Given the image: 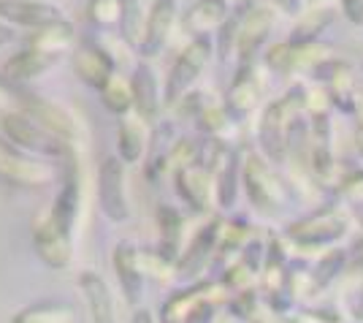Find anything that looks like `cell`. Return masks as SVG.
<instances>
[{"instance_id": "6da1fadb", "label": "cell", "mask_w": 363, "mask_h": 323, "mask_svg": "<svg viewBox=\"0 0 363 323\" xmlns=\"http://www.w3.org/2000/svg\"><path fill=\"white\" fill-rule=\"evenodd\" d=\"M242 187L250 207L266 217L285 212L290 201L296 199L290 182L274 169V163L263 153H247L242 158Z\"/></svg>"}, {"instance_id": "7a4b0ae2", "label": "cell", "mask_w": 363, "mask_h": 323, "mask_svg": "<svg viewBox=\"0 0 363 323\" xmlns=\"http://www.w3.org/2000/svg\"><path fill=\"white\" fill-rule=\"evenodd\" d=\"M303 114V84L290 87L285 95L274 98L263 109L260 123H257V144L260 153L272 163H285L288 158V136L293 123Z\"/></svg>"}, {"instance_id": "3957f363", "label": "cell", "mask_w": 363, "mask_h": 323, "mask_svg": "<svg viewBox=\"0 0 363 323\" xmlns=\"http://www.w3.org/2000/svg\"><path fill=\"white\" fill-rule=\"evenodd\" d=\"M350 231V212L339 204H323L309 215L288 223L285 239L298 250H328L336 247Z\"/></svg>"}, {"instance_id": "277c9868", "label": "cell", "mask_w": 363, "mask_h": 323, "mask_svg": "<svg viewBox=\"0 0 363 323\" xmlns=\"http://www.w3.org/2000/svg\"><path fill=\"white\" fill-rule=\"evenodd\" d=\"M336 58L325 41H279L266 46L263 65L279 77H312L325 60Z\"/></svg>"}, {"instance_id": "5b68a950", "label": "cell", "mask_w": 363, "mask_h": 323, "mask_svg": "<svg viewBox=\"0 0 363 323\" xmlns=\"http://www.w3.org/2000/svg\"><path fill=\"white\" fill-rule=\"evenodd\" d=\"M212 55H214V44L209 41V35L190 38V44L179 52V58L174 60V65H171V71H168L166 77V90H163L166 106H177L182 98L193 90V84L206 71Z\"/></svg>"}, {"instance_id": "8992f818", "label": "cell", "mask_w": 363, "mask_h": 323, "mask_svg": "<svg viewBox=\"0 0 363 323\" xmlns=\"http://www.w3.org/2000/svg\"><path fill=\"white\" fill-rule=\"evenodd\" d=\"M0 131L6 141L16 144L19 150L25 153H38V155H49V158H62L74 144L62 141L60 136H55L52 131H46L38 120H33L30 114L25 111H9L0 117Z\"/></svg>"}, {"instance_id": "52a82bcc", "label": "cell", "mask_w": 363, "mask_h": 323, "mask_svg": "<svg viewBox=\"0 0 363 323\" xmlns=\"http://www.w3.org/2000/svg\"><path fill=\"white\" fill-rule=\"evenodd\" d=\"M52 180H55V169L49 163L19 150L11 141L0 138V182L33 190V187L52 185Z\"/></svg>"}, {"instance_id": "ba28073f", "label": "cell", "mask_w": 363, "mask_h": 323, "mask_svg": "<svg viewBox=\"0 0 363 323\" xmlns=\"http://www.w3.org/2000/svg\"><path fill=\"white\" fill-rule=\"evenodd\" d=\"M33 247L46 266L68 269L74 261V231L65 229L49 209L33 223Z\"/></svg>"}, {"instance_id": "9c48e42d", "label": "cell", "mask_w": 363, "mask_h": 323, "mask_svg": "<svg viewBox=\"0 0 363 323\" xmlns=\"http://www.w3.org/2000/svg\"><path fill=\"white\" fill-rule=\"evenodd\" d=\"M274 9L260 6L255 0H242V25L236 38V60L257 62V55L266 49L274 31Z\"/></svg>"}, {"instance_id": "30bf717a", "label": "cell", "mask_w": 363, "mask_h": 323, "mask_svg": "<svg viewBox=\"0 0 363 323\" xmlns=\"http://www.w3.org/2000/svg\"><path fill=\"white\" fill-rule=\"evenodd\" d=\"M98 204L111 223H125L130 217L128 185H125V160L120 155L104 158L98 169Z\"/></svg>"}, {"instance_id": "8fae6325", "label": "cell", "mask_w": 363, "mask_h": 323, "mask_svg": "<svg viewBox=\"0 0 363 323\" xmlns=\"http://www.w3.org/2000/svg\"><path fill=\"white\" fill-rule=\"evenodd\" d=\"M263 95H266V79H263V71L257 68V62H239L225 92L228 114L236 123H242L260 106Z\"/></svg>"}, {"instance_id": "7c38bea8", "label": "cell", "mask_w": 363, "mask_h": 323, "mask_svg": "<svg viewBox=\"0 0 363 323\" xmlns=\"http://www.w3.org/2000/svg\"><path fill=\"white\" fill-rule=\"evenodd\" d=\"M312 82L323 84L331 92L333 109H339L342 114H352L355 111V95H358V84H355V71L347 60L342 58H331L320 65L312 74Z\"/></svg>"}, {"instance_id": "4fadbf2b", "label": "cell", "mask_w": 363, "mask_h": 323, "mask_svg": "<svg viewBox=\"0 0 363 323\" xmlns=\"http://www.w3.org/2000/svg\"><path fill=\"white\" fill-rule=\"evenodd\" d=\"M174 185H177L179 199L193 212H209L212 204H217L214 174L203 163H193V166H184V169L174 171Z\"/></svg>"}, {"instance_id": "5bb4252c", "label": "cell", "mask_w": 363, "mask_h": 323, "mask_svg": "<svg viewBox=\"0 0 363 323\" xmlns=\"http://www.w3.org/2000/svg\"><path fill=\"white\" fill-rule=\"evenodd\" d=\"M177 19H179V6H177V0H155V3H152V9L147 11L144 38H141V46H138V52H141L147 60H150V58H157V55L166 49Z\"/></svg>"}, {"instance_id": "9a60e30c", "label": "cell", "mask_w": 363, "mask_h": 323, "mask_svg": "<svg viewBox=\"0 0 363 323\" xmlns=\"http://www.w3.org/2000/svg\"><path fill=\"white\" fill-rule=\"evenodd\" d=\"M111 266H114L125 302L130 307H138V302L144 296V280H147L144 269H141V250L130 242H117L114 253H111Z\"/></svg>"}, {"instance_id": "2e32d148", "label": "cell", "mask_w": 363, "mask_h": 323, "mask_svg": "<svg viewBox=\"0 0 363 323\" xmlns=\"http://www.w3.org/2000/svg\"><path fill=\"white\" fill-rule=\"evenodd\" d=\"M220 229H223V220H212V223H206V226L193 236V242L182 250L179 261H177L179 277L196 280V277L201 275V272H203L214 258H217Z\"/></svg>"}, {"instance_id": "e0dca14e", "label": "cell", "mask_w": 363, "mask_h": 323, "mask_svg": "<svg viewBox=\"0 0 363 323\" xmlns=\"http://www.w3.org/2000/svg\"><path fill=\"white\" fill-rule=\"evenodd\" d=\"M60 160H62V187L60 193H57L55 207H52V215L57 217L68 231H74L76 215H79V207H82V169H79V158H76L74 147L62 155Z\"/></svg>"}, {"instance_id": "ac0fdd59", "label": "cell", "mask_w": 363, "mask_h": 323, "mask_svg": "<svg viewBox=\"0 0 363 323\" xmlns=\"http://www.w3.org/2000/svg\"><path fill=\"white\" fill-rule=\"evenodd\" d=\"M19 111L30 114L33 120H38L46 131H52V133L60 136L62 141H68V144L76 141L74 114H71L68 109H62L60 104L44 101V98H38V95H25V92H19Z\"/></svg>"}, {"instance_id": "d6986e66", "label": "cell", "mask_w": 363, "mask_h": 323, "mask_svg": "<svg viewBox=\"0 0 363 323\" xmlns=\"http://www.w3.org/2000/svg\"><path fill=\"white\" fill-rule=\"evenodd\" d=\"M0 19L16 28L38 31L52 22H60L65 16L55 3H44V0H0Z\"/></svg>"}, {"instance_id": "ffe728a7", "label": "cell", "mask_w": 363, "mask_h": 323, "mask_svg": "<svg viewBox=\"0 0 363 323\" xmlns=\"http://www.w3.org/2000/svg\"><path fill=\"white\" fill-rule=\"evenodd\" d=\"M74 68L84 84L101 90L108 79L117 74V60L108 55L104 46L92 44V41H84V44L76 46Z\"/></svg>"}, {"instance_id": "44dd1931", "label": "cell", "mask_w": 363, "mask_h": 323, "mask_svg": "<svg viewBox=\"0 0 363 323\" xmlns=\"http://www.w3.org/2000/svg\"><path fill=\"white\" fill-rule=\"evenodd\" d=\"M230 11H233V6H230L228 0H196V3L182 14L179 25L190 38L209 35V33H217L225 25V19L230 16Z\"/></svg>"}, {"instance_id": "7402d4cb", "label": "cell", "mask_w": 363, "mask_h": 323, "mask_svg": "<svg viewBox=\"0 0 363 323\" xmlns=\"http://www.w3.org/2000/svg\"><path fill=\"white\" fill-rule=\"evenodd\" d=\"M130 87H133V111L144 123H155L160 117L163 109V95H160V84L155 77V68L150 62H138L133 77H130Z\"/></svg>"}, {"instance_id": "603a6c76", "label": "cell", "mask_w": 363, "mask_h": 323, "mask_svg": "<svg viewBox=\"0 0 363 323\" xmlns=\"http://www.w3.org/2000/svg\"><path fill=\"white\" fill-rule=\"evenodd\" d=\"M79 291L87 302L92 323H117V312H114V299H111V288L101 275L95 272H84L79 277Z\"/></svg>"}, {"instance_id": "cb8c5ba5", "label": "cell", "mask_w": 363, "mask_h": 323, "mask_svg": "<svg viewBox=\"0 0 363 323\" xmlns=\"http://www.w3.org/2000/svg\"><path fill=\"white\" fill-rule=\"evenodd\" d=\"M57 62H60L57 55H49V52H41V49L25 46L22 52H16L14 58L3 65V77L9 79V82H28V79H38L41 74H46Z\"/></svg>"}, {"instance_id": "d4e9b609", "label": "cell", "mask_w": 363, "mask_h": 323, "mask_svg": "<svg viewBox=\"0 0 363 323\" xmlns=\"http://www.w3.org/2000/svg\"><path fill=\"white\" fill-rule=\"evenodd\" d=\"M138 114H125L120 120V128H117V153L125 163H138L144 155H147V147H150V131Z\"/></svg>"}, {"instance_id": "484cf974", "label": "cell", "mask_w": 363, "mask_h": 323, "mask_svg": "<svg viewBox=\"0 0 363 323\" xmlns=\"http://www.w3.org/2000/svg\"><path fill=\"white\" fill-rule=\"evenodd\" d=\"M242 190V158L236 150H230L225 163L214 171V196L220 209H233Z\"/></svg>"}, {"instance_id": "4316f807", "label": "cell", "mask_w": 363, "mask_h": 323, "mask_svg": "<svg viewBox=\"0 0 363 323\" xmlns=\"http://www.w3.org/2000/svg\"><path fill=\"white\" fill-rule=\"evenodd\" d=\"M157 234H160V247L168 258L179 261L182 256V234H184V217L177 207L171 204H160L157 207Z\"/></svg>"}, {"instance_id": "83f0119b", "label": "cell", "mask_w": 363, "mask_h": 323, "mask_svg": "<svg viewBox=\"0 0 363 323\" xmlns=\"http://www.w3.org/2000/svg\"><path fill=\"white\" fill-rule=\"evenodd\" d=\"M336 22V11L331 6H312L296 16V25L290 31V41H323V33Z\"/></svg>"}, {"instance_id": "f1b7e54d", "label": "cell", "mask_w": 363, "mask_h": 323, "mask_svg": "<svg viewBox=\"0 0 363 323\" xmlns=\"http://www.w3.org/2000/svg\"><path fill=\"white\" fill-rule=\"evenodd\" d=\"M350 269V250L345 247H328L325 253H320L318 261L312 263V280H315V288L325 291L331 288L339 277Z\"/></svg>"}, {"instance_id": "f546056e", "label": "cell", "mask_w": 363, "mask_h": 323, "mask_svg": "<svg viewBox=\"0 0 363 323\" xmlns=\"http://www.w3.org/2000/svg\"><path fill=\"white\" fill-rule=\"evenodd\" d=\"M28 46L62 58V55L74 46V25L60 19V22H52V25H46V28H38V31H33V35L28 38Z\"/></svg>"}, {"instance_id": "4dcf8cb0", "label": "cell", "mask_w": 363, "mask_h": 323, "mask_svg": "<svg viewBox=\"0 0 363 323\" xmlns=\"http://www.w3.org/2000/svg\"><path fill=\"white\" fill-rule=\"evenodd\" d=\"M11 323H76V310L68 302H35L22 307Z\"/></svg>"}, {"instance_id": "1f68e13d", "label": "cell", "mask_w": 363, "mask_h": 323, "mask_svg": "<svg viewBox=\"0 0 363 323\" xmlns=\"http://www.w3.org/2000/svg\"><path fill=\"white\" fill-rule=\"evenodd\" d=\"M252 239V226L244 217H233V220H223L220 229V247H217V258L223 261L228 256H239L244 245Z\"/></svg>"}, {"instance_id": "d6a6232c", "label": "cell", "mask_w": 363, "mask_h": 323, "mask_svg": "<svg viewBox=\"0 0 363 323\" xmlns=\"http://www.w3.org/2000/svg\"><path fill=\"white\" fill-rule=\"evenodd\" d=\"M98 92H101L104 106H106L111 114L125 117V114L133 109V87H130V79L120 77V74H114Z\"/></svg>"}, {"instance_id": "836d02e7", "label": "cell", "mask_w": 363, "mask_h": 323, "mask_svg": "<svg viewBox=\"0 0 363 323\" xmlns=\"http://www.w3.org/2000/svg\"><path fill=\"white\" fill-rule=\"evenodd\" d=\"M120 31L122 38L130 46H141L144 38V25H147V14L141 9V0H120Z\"/></svg>"}, {"instance_id": "e575fe53", "label": "cell", "mask_w": 363, "mask_h": 323, "mask_svg": "<svg viewBox=\"0 0 363 323\" xmlns=\"http://www.w3.org/2000/svg\"><path fill=\"white\" fill-rule=\"evenodd\" d=\"M236 123L230 114H228L225 104H203V109L196 114V125L198 131L206 138H223L228 133V128Z\"/></svg>"}, {"instance_id": "d590c367", "label": "cell", "mask_w": 363, "mask_h": 323, "mask_svg": "<svg viewBox=\"0 0 363 323\" xmlns=\"http://www.w3.org/2000/svg\"><path fill=\"white\" fill-rule=\"evenodd\" d=\"M239 25H242V0L233 6L225 25L217 31V58L225 62L236 58V38H239Z\"/></svg>"}, {"instance_id": "8d00e7d4", "label": "cell", "mask_w": 363, "mask_h": 323, "mask_svg": "<svg viewBox=\"0 0 363 323\" xmlns=\"http://www.w3.org/2000/svg\"><path fill=\"white\" fill-rule=\"evenodd\" d=\"M141 269H144V275L157 283H168L179 275L177 261L168 258L163 250H141Z\"/></svg>"}, {"instance_id": "74e56055", "label": "cell", "mask_w": 363, "mask_h": 323, "mask_svg": "<svg viewBox=\"0 0 363 323\" xmlns=\"http://www.w3.org/2000/svg\"><path fill=\"white\" fill-rule=\"evenodd\" d=\"M201 150H203V141L196 138H177L166 153V166L171 171H179L184 166H193L201 160Z\"/></svg>"}, {"instance_id": "f35d334b", "label": "cell", "mask_w": 363, "mask_h": 323, "mask_svg": "<svg viewBox=\"0 0 363 323\" xmlns=\"http://www.w3.org/2000/svg\"><path fill=\"white\" fill-rule=\"evenodd\" d=\"M220 283H223L228 291H230V296H233V293H242V291L255 288L257 272L255 269H250V266L236 256V258L225 266V272H223V277H220Z\"/></svg>"}, {"instance_id": "ab89813d", "label": "cell", "mask_w": 363, "mask_h": 323, "mask_svg": "<svg viewBox=\"0 0 363 323\" xmlns=\"http://www.w3.org/2000/svg\"><path fill=\"white\" fill-rule=\"evenodd\" d=\"M336 193L352 204H363V166L342 169V177L336 182Z\"/></svg>"}, {"instance_id": "60d3db41", "label": "cell", "mask_w": 363, "mask_h": 323, "mask_svg": "<svg viewBox=\"0 0 363 323\" xmlns=\"http://www.w3.org/2000/svg\"><path fill=\"white\" fill-rule=\"evenodd\" d=\"M120 14V0H87V19L98 28L117 25Z\"/></svg>"}, {"instance_id": "b9f144b4", "label": "cell", "mask_w": 363, "mask_h": 323, "mask_svg": "<svg viewBox=\"0 0 363 323\" xmlns=\"http://www.w3.org/2000/svg\"><path fill=\"white\" fill-rule=\"evenodd\" d=\"M247 323H285V315H279V312H277L266 299H260Z\"/></svg>"}, {"instance_id": "7bdbcfd3", "label": "cell", "mask_w": 363, "mask_h": 323, "mask_svg": "<svg viewBox=\"0 0 363 323\" xmlns=\"http://www.w3.org/2000/svg\"><path fill=\"white\" fill-rule=\"evenodd\" d=\"M339 11L350 25H363V0H339Z\"/></svg>"}, {"instance_id": "ee69618b", "label": "cell", "mask_w": 363, "mask_h": 323, "mask_svg": "<svg viewBox=\"0 0 363 323\" xmlns=\"http://www.w3.org/2000/svg\"><path fill=\"white\" fill-rule=\"evenodd\" d=\"M272 3L277 6V11H282V14L288 16L303 14V0H272Z\"/></svg>"}, {"instance_id": "f6af8a7d", "label": "cell", "mask_w": 363, "mask_h": 323, "mask_svg": "<svg viewBox=\"0 0 363 323\" xmlns=\"http://www.w3.org/2000/svg\"><path fill=\"white\" fill-rule=\"evenodd\" d=\"M130 323H157V318H155V312L147 307H138L133 310V315H130Z\"/></svg>"}, {"instance_id": "bcb514c9", "label": "cell", "mask_w": 363, "mask_h": 323, "mask_svg": "<svg viewBox=\"0 0 363 323\" xmlns=\"http://www.w3.org/2000/svg\"><path fill=\"white\" fill-rule=\"evenodd\" d=\"M11 41H14V28H11L9 22L0 19V46L11 44Z\"/></svg>"}, {"instance_id": "7dc6e473", "label": "cell", "mask_w": 363, "mask_h": 323, "mask_svg": "<svg viewBox=\"0 0 363 323\" xmlns=\"http://www.w3.org/2000/svg\"><path fill=\"white\" fill-rule=\"evenodd\" d=\"M352 117H355L358 128H363V90H358V95H355V111H352Z\"/></svg>"}, {"instance_id": "c3c4849f", "label": "cell", "mask_w": 363, "mask_h": 323, "mask_svg": "<svg viewBox=\"0 0 363 323\" xmlns=\"http://www.w3.org/2000/svg\"><path fill=\"white\" fill-rule=\"evenodd\" d=\"M355 150H358V155H361L363 160V128H355Z\"/></svg>"}, {"instance_id": "681fc988", "label": "cell", "mask_w": 363, "mask_h": 323, "mask_svg": "<svg viewBox=\"0 0 363 323\" xmlns=\"http://www.w3.org/2000/svg\"><path fill=\"white\" fill-rule=\"evenodd\" d=\"M352 215L358 220V226L363 229V204H352Z\"/></svg>"}, {"instance_id": "f907efd6", "label": "cell", "mask_w": 363, "mask_h": 323, "mask_svg": "<svg viewBox=\"0 0 363 323\" xmlns=\"http://www.w3.org/2000/svg\"><path fill=\"white\" fill-rule=\"evenodd\" d=\"M214 323H242V321H239L236 315H230V312H225V315H220V318H217Z\"/></svg>"}, {"instance_id": "816d5d0a", "label": "cell", "mask_w": 363, "mask_h": 323, "mask_svg": "<svg viewBox=\"0 0 363 323\" xmlns=\"http://www.w3.org/2000/svg\"><path fill=\"white\" fill-rule=\"evenodd\" d=\"M361 68H363V65H361Z\"/></svg>"}]
</instances>
